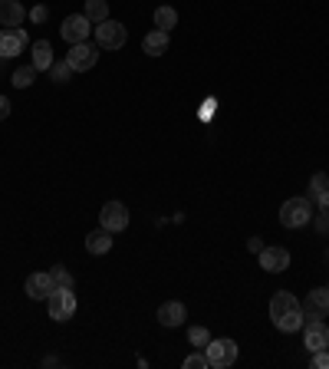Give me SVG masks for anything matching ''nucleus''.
Returning a JSON list of instances; mask_svg holds the SVG:
<instances>
[{
    "mask_svg": "<svg viewBox=\"0 0 329 369\" xmlns=\"http://www.w3.org/2000/svg\"><path fill=\"white\" fill-rule=\"evenodd\" d=\"M270 320L280 333H296V330H303V303L290 290H277L270 297Z\"/></svg>",
    "mask_w": 329,
    "mask_h": 369,
    "instance_id": "f257e3e1",
    "label": "nucleus"
},
{
    "mask_svg": "<svg viewBox=\"0 0 329 369\" xmlns=\"http://www.w3.org/2000/svg\"><path fill=\"white\" fill-rule=\"evenodd\" d=\"M313 211H316V205H313L306 195L286 198L283 205H280V224H283V228H290V231H296V228H306V224L313 221Z\"/></svg>",
    "mask_w": 329,
    "mask_h": 369,
    "instance_id": "f03ea898",
    "label": "nucleus"
},
{
    "mask_svg": "<svg viewBox=\"0 0 329 369\" xmlns=\"http://www.w3.org/2000/svg\"><path fill=\"white\" fill-rule=\"evenodd\" d=\"M76 293H73V287H53V293L46 297V310H50V317L56 320V323H66V320L76 313Z\"/></svg>",
    "mask_w": 329,
    "mask_h": 369,
    "instance_id": "7ed1b4c3",
    "label": "nucleus"
},
{
    "mask_svg": "<svg viewBox=\"0 0 329 369\" xmlns=\"http://www.w3.org/2000/svg\"><path fill=\"white\" fill-rule=\"evenodd\" d=\"M204 356H208V366L227 369V366H234V363H237V343L231 340V336L211 340V343L204 346Z\"/></svg>",
    "mask_w": 329,
    "mask_h": 369,
    "instance_id": "20e7f679",
    "label": "nucleus"
},
{
    "mask_svg": "<svg viewBox=\"0 0 329 369\" xmlns=\"http://www.w3.org/2000/svg\"><path fill=\"white\" fill-rule=\"evenodd\" d=\"M93 30H95L99 50H122L125 40H129V34H125V26H122L119 20H103V24H95Z\"/></svg>",
    "mask_w": 329,
    "mask_h": 369,
    "instance_id": "39448f33",
    "label": "nucleus"
},
{
    "mask_svg": "<svg viewBox=\"0 0 329 369\" xmlns=\"http://www.w3.org/2000/svg\"><path fill=\"white\" fill-rule=\"evenodd\" d=\"M30 46V36H26L24 26H4L0 30V60H14Z\"/></svg>",
    "mask_w": 329,
    "mask_h": 369,
    "instance_id": "423d86ee",
    "label": "nucleus"
},
{
    "mask_svg": "<svg viewBox=\"0 0 329 369\" xmlns=\"http://www.w3.org/2000/svg\"><path fill=\"white\" fill-rule=\"evenodd\" d=\"M99 224L113 234L125 231V228H129V208L122 205V201H105L103 211H99Z\"/></svg>",
    "mask_w": 329,
    "mask_h": 369,
    "instance_id": "0eeeda50",
    "label": "nucleus"
},
{
    "mask_svg": "<svg viewBox=\"0 0 329 369\" xmlns=\"http://www.w3.org/2000/svg\"><path fill=\"white\" fill-rule=\"evenodd\" d=\"M99 60V44H73V50L66 53V63L73 66V73H86V69L95 66Z\"/></svg>",
    "mask_w": 329,
    "mask_h": 369,
    "instance_id": "6e6552de",
    "label": "nucleus"
},
{
    "mask_svg": "<svg viewBox=\"0 0 329 369\" xmlns=\"http://www.w3.org/2000/svg\"><path fill=\"white\" fill-rule=\"evenodd\" d=\"M303 303V323L306 320H323L329 313V287H313L310 293H306Z\"/></svg>",
    "mask_w": 329,
    "mask_h": 369,
    "instance_id": "1a4fd4ad",
    "label": "nucleus"
},
{
    "mask_svg": "<svg viewBox=\"0 0 329 369\" xmlns=\"http://www.w3.org/2000/svg\"><path fill=\"white\" fill-rule=\"evenodd\" d=\"M89 30H93V24L86 20V14H73V17H66V20H63V26H60L63 40H66L70 46L73 44H86Z\"/></svg>",
    "mask_w": 329,
    "mask_h": 369,
    "instance_id": "9d476101",
    "label": "nucleus"
},
{
    "mask_svg": "<svg viewBox=\"0 0 329 369\" xmlns=\"http://www.w3.org/2000/svg\"><path fill=\"white\" fill-rule=\"evenodd\" d=\"M303 346L310 353L326 350L329 346V326L323 323V320H306L303 323Z\"/></svg>",
    "mask_w": 329,
    "mask_h": 369,
    "instance_id": "9b49d317",
    "label": "nucleus"
},
{
    "mask_svg": "<svg viewBox=\"0 0 329 369\" xmlns=\"http://www.w3.org/2000/svg\"><path fill=\"white\" fill-rule=\"evenodd\" d=\"M257 258H260V267H263L267 274H280V271L290 267V251L286 248H267V244H263V251H260Z\"/></svg>",
    "mask_w": 329,
    "mask_h": 369,
    "instance_id": "f8f14e48",
    "label": "nucleus"
},
{
    "mask_svg": "<svg viewBox=\"0 0 329 369\" xmlns=\"http://www.w3.org/2000/svg\"><path fill=\"white\" fill-rule=\"evenodd\" d=\"M53 287H56V283H53L50 271H46V274H30L26 283H24V290H26L30 300H46V297L53 293Z\"/></svg>",
    "mask_w": 329,
    "mask_h": 369,
    "instance_id": "ddd939ff",
    "label": "nucleus"
},
{
    "mask_svg": "<svg viewBox=\"0 0 329 369\" xmlns=\"http://www.w3.org/2000/svg\"><path fill=\"white\" fill-rule=\"evenodd\" d=\"M184 317H188V307L182 300H168L158 307V323L162 326H182Z\"/></svg>",
    "mask_w": 329,
    "mask_h": 369,
    "instance_id": "4468645a",
    "label": "nucleus"
},
{
    "mask_svg": "<svg viewBox=\"0 0 329 369\" xmlns=\"http://www.w3.org/2000/svg\"><path fill=\"white\" fill-rule=\"evenodd\" d=\"M26 20V7L20 0H0V26H20Z\"/></svg>",
    "mask_w": 329,
    "mask_h": 369,
    "instance_id": "2eb2a0df",
    "label": "nucleus"
},
{
    "mask_svg": "<svg viewBox=\"0 0 329 369\" xmlns=\"http://www.w3.org/2000/svg\"><path fill=\"white\" fill-rule=\"evenodd\" d=\"M168 46H172V36L164 34V30H152V34L142 40V50H145V56H164V53H168Z\"/></svg>",
    "mask_w": 329,
    "mask_h": 369,
    "instance_id": "dca6fc26",
    "label": "nucleus"
},
{
    "mask_svg": "<svg viewBox=\"0 0 329 369\" xmlns=\"http://www.w3.org/2000/svg\"><path fill=\"white\" fill-rule=\"evenodd\" d=\"M86 251H89V254H95V258H103V254H109V251H113V231H105V228H99V231L86 234Z\"/></svg>",
    "mask_w": 329,
    "mask_h": 369,
    "instance_id": "f3484780",
    "label": "nucleus"
},
{
    "mask_svg": "<svg viewBox=\"0 0 329 369\" xmlns=\"http://www.w3.org/2000/svg\"><path fill=\"white\" fill-rule=\"evenodd\" d=\"M33 66H36V73H43V69L53 66V46L46 44V40H36L33 44Z\"/></svg>",
    "mask_w": 329,
    "mask_h": 369,
    "instance_id": "a211bd4d",
    "label": "nucleus"
},
{
    "mask_svg": "<svg viewBox=\"0 0 329 369\" xmlns=\"http://www.w3.org/2000/svg\"><path fill=\"white\" fill-rule=\"evenodd\" d=\"M86 20L89 24H103V20H109V4L105 0H86Z\"/></svg>",
    "mask_w": 329,
    "mask_h": 369,
    "instance_id": "6ab92c4d",
    "label": "nucleus"
},
{
    "mask_svg": "<svg viewBox=\"0 0 329 369\" xmlns=\"http://www.w3.org/2000/svg\"><path fill=\"white\" fill-rule=\"evenodd\" d=\"M46 73H50V79H53V83H60V86L73 79V66L66 63V56H63V60H53V66L46 69Z\"/></svg>",
    "mask_w": 329,
    "mask_h": 369,
    "instance_id": "aec40b11",
    "label": "nucleus"
},
{
    "mask_svg": "<svg viewBox=\"0 0 329 369\" xmlns=\"http://www.w3.org/2000/svg\"><path fill=\"white\" fill-rule=\"evenodd\" d=\"M211 340H214V336H211L208 326H191V330H188V343H191V350H204V346H208Z\"/></svg>",
    "mask_w": 329,
    "mask_h": 369,
    "instance_id": "412c9836",
    "label": "nucleus"
},
{
    "mask_svg": "<svg viewBox=\"0 0 329 369\" xmlns=\"http://www.w3.org/2000/svg\"><path fill=\"white\" fill-rule=\"evenodd\" d=\"M155 26L164 30V34H172V26H178V14L172 7H158L155 10Z\"/></svg>",
    "mask_w": 329,
    "mask_h": 369,
    "instance_id": "4be33fe9",
    "label": "nucleus"
},
{
    "mask_svg": "<svg viewBox=\"0 0 329 369\" xmlns=\"http://www.w3.org/2000/svg\"><path fill=\"white\" fill-rule=\"evenodd\" d=\"M10 79H14V86H17V89H26L36 79V66H33V63H30V66H17Z\"/></svg>",
    "mask_w": 329,
    "mask_h": 369,
    "instance_id": "5701e85b",
    "label": "nucleus"
},
{
    "mask_svg": "<svg viewBox=\"0 0 329 369\" xmlns=\"http://www.w3.org/2000/svg\"><path fill=\"white\" fill-rule=\"evenodd\" d=\"M50 277H53V283H56V287H73V274L70 271H66V267L63 264H56L50 271Z\"/></svg>",
    "mask_w": 329,
    "mask_h": 369,
    "instance_id": "b1692460",
    "label": "nucleus"
},
{
    "mask_svg": "<svg viewBox=\"0 0 329 369\" xmlns=\"http://www.w3.org/2000/svg\"><path fill=\"white\" fill-rule=\"evenodd\" d=\"M323 188H329V178H326V172H316V175H313V178H310V195H306V198H310V201H313V198L320 195Z\"/></svg>",
    "mask_w": 329,
    "mask_h": 369,
    "instance_id": "393cba45",
    "label": "nucleus"
},
{
    "mask_svg": "<svg viewBox=\"0 0 329 369\" xmlns=\"http://www.w3.org/2000/svg\"><path fill=\"white\" fill-rule=\"evenodd\" d=\"M182 366L184 369H208V356H204V353H191Z\"/></svg>",
    "mask_w": 329,
    "mask_h": 369,
    "instance_id": "a878e982",
    "label": "nucleus"
},
{
    "mask_svg": "<svg viewBox=\"0 0 329 369\" xmlns=\"http://www.w3.org/2000/svg\"><path fill=\"white\" fill-rule=\"evenodd\" d=\"M26 17L33 20V24H43V20L50 17V7H46V4H36V7L26 10Z\"/></svg>",
    "mask_w": 329,
    "mask_h": 369,
    "instance_id": "bb28decb",
    "label": "nucleus"
},
{
    "mask_svg": "<svg viewBox=\"0 0 329 369\" xmlns=\"http://www.w3.org/2000/svg\"><path fill=\"white\" fill-rule=\"evenodd\" d=\"M313 369H329V346L313 353Z\"/></svg>",
    "mask_w": 329,
    "mask_h": 369,
    "instance_id": "cd10ccee",
    "label": "nucleus"
},
{
    "mask_svg": "<svg viewBox=\"0 0 329 369\" xmlns=\"http://www.w3.org/2000/svg\"><path fill=\"white\" fill-rule=\"evenodd\" d=\"M313 205H316V211H323V215H329V188H323L320 195L313 198Z\"/></svg>",
    "mask_w": 329,
    "mask_h": 369,
    "instance_id": "c85d7f7f",
    "label": "nucleus"
},
{
    "mask_svg": "<svg viewBox=\"0 0 329 369\" xmlns=\"http://www.w3.org/2000/svg\"><path fill=\"white\" fill-rule=\"evenodd\" d=\"M313 224H316V231H320V234H329V215H323V211H313Z\"/></svg>",
    "mask_w": 329,
    "mask_h": 369,
    "instance_id": "c756f323",
    "label": "nucleus"
},
{
    "mask_svg": "<svg viewBox=\"0 0 329 369\" xmlns=\"http://www.w3.org/2000/svg\"><path fill=\"white\" fill-rule=\"evenodd\" d=\"M10 116V103H7V96H0V122Z\"/></svg>",
    "mask_w": 329,
    "mask_h": 369,
    "instance_id": "7c9ffc66",
    "label": "nucleus"
},
{
    "mask_svg": "<svg viewBox=\"0 0 329 369\" xmlns=\"http://www.w3.org/2000/svg\"><path fill=\"white\" fill-rule=\"evenodd\" d=\"M247 248H251L254 254H260V251H263V238H251L247 241Z\"/></svg>",
    "mask_w": 329,
    "mask_h": 369,
    "instance_id": "2f4dec72",
    "label": "nucleus"
},
{
    "mask_svg": "<svg viewBox=\"0 0 329 369\" xmlns=\"http://www.w3.org/2000/svg\"><path fill=\"white\" fill-rule=\"evenodd\" d=\"M326 287H329V283H326Z\"/></svg>",
    "mask_w": 329,
    "mask_h": 369,
    "instance_id": "473e14b6",
    "label": "nucleus"
}]
</instances>
